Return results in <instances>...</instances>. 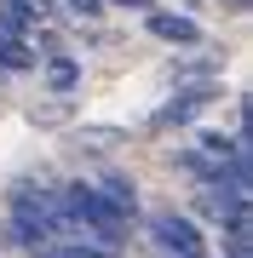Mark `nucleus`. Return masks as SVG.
I'll return each instance as SVG.
<instances>
[{
	"label": "nucleus",
	"mask_w": 253,
	"mask_h": 258,
	"mask_svg": "<svg viewBox=\"0 0 253 258\" xmlns=\"http://www.w3.org/2000/svg\"><path fill=\"white\" fill-rule=\"evenodd\" d=\"M46 86H52V92H75V86H81V63H75V57H52V63H46Z\"/></svg>",
	"instance_id": "8"
},
{
	"label": "nucleus",
	"mask_w": 253,
	"mask_h": 258,
	"mask_svg": "<svg viewBox=\"0 0 253 258\" xmlns=\"http://www.w3.org/2000/svg\"><path fill=\"white\" fill-rule=\"evenodd\" d=\"M0 69H35V52H29L23 40L0 35Z\"/></svg>",
	"instance_id": "9"
},
{
	"label": "nucleus",
	"mask_w": 253,
	"mask_h": 258,
	"mask_svg": "<svg viewBox=\"0 0 253 258\" xmlns=\"http://www.w3.org/2000/svg\"><path fill=\"white\" fill-rule=\"evenodd\" d=\"M219 98V86H207V81H196V86H184V92H173L161 109L150 115V132H178V126H190L207 103Z\"/></svg>",
	"instance_id": "3"
},
{
	"label": "nucleus",
	"mask_w": 253,
	"mask_h": 258,
	"mask_svg": "<svg viewBox=\"0 0 253 258\" xmlns=\"http://www.w3.org/2000/svg\"><path fill=\"white\" fill-rule=\"evenodd\" d=\"M104 6H127V12H156V0H104Z\"/></svg>",
	"instance_id": "11"
},
{
	"label": "nucleus",
	"mask_w": 253,
	"mask_h": 258,
	"mask_svg": "<svg viewBox=\"0 0 253 258\" xmlns=\"http://www.w3.org/2000/svg\"><path fill=\"white\" fill-rule=\"evenodd\" d=\"M58 212H64V230H81V241H92V247H104V252H121V241H127V212H115L92 184H64Z\"/></svg>",
	"instance_id": "1"
},
{
	"label": "nucleus",
	"mask_w": 253,
	"mask_h": 258,
	"mask_svg": "<svg viewBox=\"0 0 253 258\" xmlns=\"http://www.w3.org/2000/svg\"><path fill=\"white\" fill-rule=\"evenodd\" d=\"M144 29H150L156 40H167V46H201V23L184 18V12H144Z\"/></svg>",
	"instance_id": "4"
},
{
	"label": "nucleus",
	"mask_w": 253,
	"mask_h": 258,
	"mask_svg": "<svg viewBox=\"0 0 253 258\" xmlns=\"http://www.w3.org/2000/svg\"><path fill=\"white\" fill-rule=\"evenodd\" d=\"M64 6H69V12H81V18H98L104 0H64Z\"/></svg>",
	"instance_id": "10"
},
{
	"label": "nucleus",
	"mask_w": 253,
	"mask_h": 258,
	"mask_svg": "<svg viewBox=\"0 0 253 258\" xmlns=\"http://www.w3.org/2000/svg\"><path fill=\"white\" fill-rule=\"evenodd\" d=\"M92 189H98L115 212H127V218L138 212V189H132V178H127V172H98V184H92Z\"/></svg>",
	"instance_id": "5"
},
{
	"label": "nucleus",
	"mask_w": 253,
	"mask_h": 258,
	"mask_svg": "<svg viewBox=\"0 0 253 258\" xmlns=\"http://www.w3.org/2000/svg\"><path fill=\"white\" fill-rule=\"evenodd\" d=\"M35 258H121V252H104L92 241H52V247H40Z\"/></svg>",
	"instance_id": "7"
},
{
	"label": "nucleus",
	"mask_w": 253,
	"mask_h": 258,
	"mask_svg": "<svg viewBox=\"0 0 253 258\" xmlns=\"http://www.w3.org/2000/svg\"><path fill=\"white\" fill-rule=\"evenodd\" d=\"M29 29H35V12H29V0H0V35L23 40Z\"/></svg>",
	"instance_id": "6"
},
{
	"label": "nucleus",
	"mask_w": 253,
	"mask_h": 258,
	"mask_svg": "<svg viewBox=\"0 0 253 258\" xmlns=\"http://www.w3.org/2000/svg\"><path fill=\"white\" fill-rule=\"evenodd\" d=\"M150 241L167 258H207V235L190 212H156L150 218Z\"/></svg>",
	"instance_id": "2"
}]
</instances>
